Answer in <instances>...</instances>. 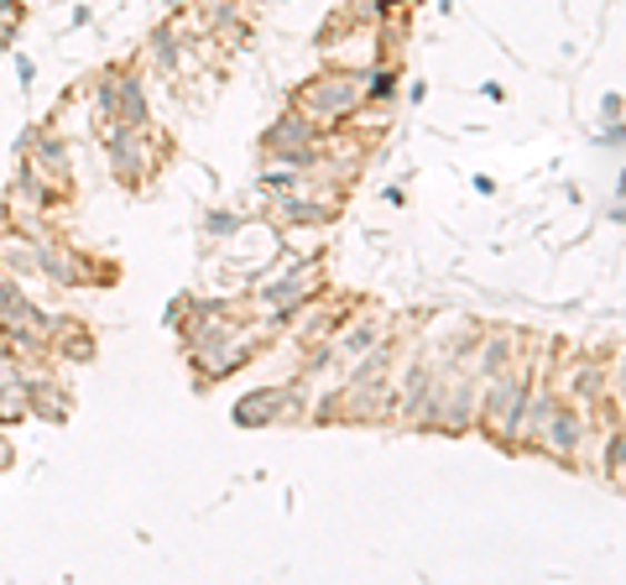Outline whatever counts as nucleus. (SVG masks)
I'll list each match as a JSON object with an SVG mask.
<instances>
[{
    "label": "nucleus",
    "mask_w": 626,
    "mask_h": 585,
    "mask_svg": "<svg viewBox=\"0 0 626 585\" xmlns=\"http://www.w3.org/2000/svg\"><path fill=\"white\" fill-rule=\"evenodd\" d=\"M277 408H282V393H256L236 408V418L240 424H267V418H277Z\"/></svg>",
    "instance_id": "8"
},
{
    "label": "nucleus",
    "mask_w": 626,
    "mask_h": 585,
    "mask_svg": "<svg viewBox=\"0 0 626 585\" xmlns=\"http://www.w3.org/2000/svg\"><path fill=\"white\" fill-rule=\"evenodd\" d=\"M6 465H11V445H6V439H0V470H6Z\"/></svg>",
    "instance_id": "17"
},
{
    "label": "nucleus",
    "mask_w": 626,
    "mask_h": 585,
    "mask_svg": "<svg viewBox=\"0 0 626 585\" xmlns=\"http://www.w3.org/2000/svg\"><path fill=\"white\" fill-rule=\"evenodd\" d=\"M37 272L52 277L58 288H89V282H95V261L79 257V251L63 241H37Z\"/></svg>",
    "instance_id": "2"
},
{
    "label": "nucleus",
    "mask_w": 626,
    "mask_h": 585,
    "mask_svg": "<svg viewBox=\"0 0 626 585\" xmlns=\"http://www.w3.org/2000/svg\"><path fill=\"white\" fill-rule=\"evenodd\" d=\"M6 267L21 277L37 272V241H21V246H6Z\"/></svg>",
    "instance_id": "9"
},
{
    "label": "nucleus",
    "mask_w": 626,
    "mask_h": 585,
    "mask_svg": "<svg viewBox=\"0 0 626 585\" xmlns=\"http://www.w3.org/2000/svg\"><path fill=\"white\" fill-rule=\"evenodd\" d=\"M236 215H225V209H215V215H209V220H203V230H209V236H236Z\"/></svg>",
    "instance_id": "12"
},
{
    "label": "nucleus",
    "mask_w": 626,
    "mask_h": 585,
    "mask_svg": "<svg viewBox=\"0 0 626 585\" xmlns=\"http://www.w3.org/2000/svg\"><path fill=\"white\" fill-rule=\"evenodd\" d=\"M308 282H319V272L314 267H304V272L282 277V282H271V288H261V304H271V309H282V304H292V298H304Z\"/></svg>",
    "instance_id": "7"
},
{
    "label": "nucleus",
    "mask_w": 626,
    "mask_h": 585,
    "mask_svg": "<svg viewBox=\"0 0 626 585\" xmlns=\"http://www.w3.org/2000/svg\"><path fill=\"white\" fill-rule=\"evenodd\" d=\"M575 439H579L575 414H559V418H554V445H559L564 455H569V449H575Z\"/></svg>",
    "instance_id": "11"
},
{
    "label": "nucleus",
    "mask_w": 626,
    "mask_h": 585,
    "mask_svg": "<svg viewBox=\"0 0 626 585\" xmlns=\"http://www.w3.org/2000/svg\"><path fill=\"white\" fill-rule=\"evenodd\" d=\"M0 21H27V0H0Z\"/></svg>",
    "instance_id": "13"
},
{
    "label": "nucleus",
    "mask_w": 626,
    "mask_h": 585,
    "mask_svg": "<svg viewBox=\"0 0 626 585\" xmlns=\"http://www.w3.org/2000/svg\"><path fill=\"white\" fill-rule=\"evenodd\" d=\"M501 361H507V345L496 340L491 350H486V361H480V366H486V371H496V366H501Z\"/></svg>",
    "instance_id": "15"
},
{
    "label": "nucleus",
    "mask_w": 626,
    "mask_h": 585,
    "mask_svg": "<svg viewBox=\"0 0 626 585\" xmlns=\"http://www.w3.org/2000/svg\"><path fill=\"white\" fill-rule=\"evenodd\" d=\"M152 58L162 63V69H178V42H172L168 27H162V32H152Z\"/></svg>",
    "instance_id": "10"
},
{
    "label": "nucleus",
    "mask_w": 626,
    "mask_h": 585,
    "mask_svg": "<svg viewBox=\"0 0 626 585\" xmlns=\"http://www.w3.org/2000/svg\"><path fill=\"white\" fill-rule=\"evenodd\" d=\"M27 147H32L27 162H32L42 178H68V141L63 137H48V131H42V137H27Z\"/></svg>",
    "instance_id": "5"
},
{
    "label": "nucleus",
    "mask_w": 626,
    "mask_h": 585,
    "mask_svg": "<svg viewBox=\"0 0 626 585\" xmlns=\"http://www.w3.org/2000/svg\"><path fill=\"white\" fill-rule=\"evenodd\" d=\"M606 465H610V470H626V439H622V434L610 439V455H606Z\"/></svg>",
    "instance_id": "14"
},
{
    "label": "nucleus",
    "mask_w": 626,
    "mask_h": 585,
    "mask_svg": "<svg viewBox=\"0 0 626 585\" xmlns=\"http://www.w3.org/2000/svg\"><path fill=\"white\" fill-rule=\"evenodd\" d=\"M105 157H110V168H116L120 184H141V172L152 168V157H147V126H116L110 137H105Z\"/></svg>",
    "instance_id": "1"
},
{
    "label": "nucleus",
    "mask_w": 626,
    "mask_h": 585,
    "mask_svg": "<svg viewBox=\"0 0 626 585\" xmlns=\"http://www.w3.org/2000/svg\"><path fill=\"white\" fill-rule=\"evenodd\" d=\"M27 408H32L37 418H48V424H63L68 418V393L48 377H27Z\"/></svg>",
    "instance_id": "4"
},
{
    "label": "nucleus",
    "mask_w": 626,
    "mask_h": 585,
    "mask_svg": "<svg viewBox=\"0 0 626 585\" xmlns=\"http://www.w3.org/2000/svg\"><path fill=\"white\" fill-rule=\"evenodd\" d=\"M116 126H147V89L141 79H120L116 85Z\"/></svg>",
    "instance_id": "6"
},
{
    "label": "nucleus",
    "mask_w": 626,
    "mask_h": 585,
    "mask_svg": "<svg viewBox=\"0 0 626 585\" xmlns=\"http://www.w3.org/2000/svg\"><path fill=\"white\" fill-rule=\"evenodd\" d=\"M366 345H371V329H360V335H350V340H345V350L356 356V350H366Z\"/></svg>",
    "instance_id": "16"
},
{
    "label": "nucleus",
    "mask_w": 626,
    "mask_h": 585,
    "mask_svg": "<svg viewBox=\"0 0 626 585\" xmlns=\"http://www.w3.org/2000/svg\"><path fill=\"white\" fill-rule=\"evenodd\" d=\"M360 100V79L356 73H335V79H324V85L304 89V105L314 116H339V110H350Z\"/></svg>",
    "instance_id": "3"
}]
</instances>
